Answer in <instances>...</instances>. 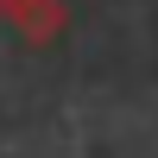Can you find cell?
Returning a JSON list of instances; mask_svg holds the SVG:
<instances>
[{"instance_id": "6da1fadb", "label": "cell", "mask_w": 158, "mask_h": 158, "mask_svg": "<svg viewBox=\"0 0 158 158\" xmlns=\"http://www.w3.org/2000/svg\"><path fill=\"white\" fill-rule=\"evenodd\" d=\"M0 19L25 38V44H51L63 32V6L57 0H0Z\"/></svg>"}]
</instances>
